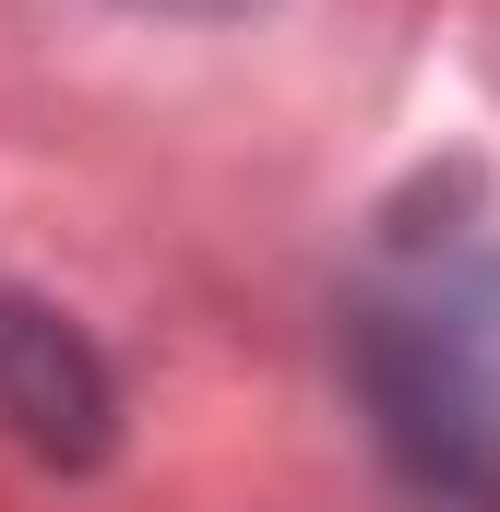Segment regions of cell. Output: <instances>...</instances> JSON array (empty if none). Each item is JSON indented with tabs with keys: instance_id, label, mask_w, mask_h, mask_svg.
Segmentation results:
<instances>
[{
	"instance_id": "1",
	"label": "cell",
	"mask_w": 500,
	"mask_h": 512,
	"mask_svg": "<svg viewBox=\"0 0 500 512\" xmlns=\"http://www.w3.org/2000/svg\"><path fill=\"white\" fill-rule=\"evenodd\" d=\"M346 358L417 489L500 501V227H381L346 298Z\"/></svg>"
},
{
	"instance_id": "3",
	"label": "cell",
	"mask_w": 500,
	"mask_h": 512,
	"mask_svg": "<svg viewBox=\"0 0 500 512\" xmlns=\"http://www.w3.org/2000/svg\"><path fill=\"white\" fill-rule=\"evenodd\" d=\"M131 12H179V24H227V12H262V0H131Z\"/></svg>"
},
{
	"instance_id": "2",
	"label": "cell",
	"mask_w": 500,
	"mask_h": 512,
	"mask_svg": "<svg viewBox=\"0 0 500 512\" xmlns=\"http://www.w3.org/2000/svg\"><path fill=\"white\" fill-rule=\"evenodd\" d=\"M0 429H12L36 465H96V453L120 441V382H108V358H96L60 310H36V298H12V286H0Z\"/></svg>"
}]
</instances>
